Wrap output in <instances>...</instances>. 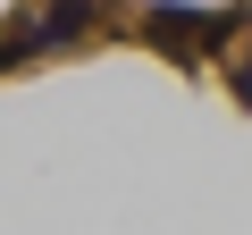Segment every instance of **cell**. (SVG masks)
Masks as SVG:
<instances>
[{
    "mask_svg": "<svg viewBox=\"0 0 252 235\" xmlns=\"http://www.w3.org/2000/svg\"><path fill=\"white\" fill-rule=\"evenodd\" d=\"M244 26H252V9H143V34H152V51H168V59H210V51H235L244 42Z\"/></svg>",
    "mask_w": 252,
    "mask_h": 235,
    "instance_id": "cell-1",
    "label": "cell"
},
{
    "mask_svg": "<svg viewBox=\"0 0 252 235\" xmlns=\"http://www.w3.org/2000/svg\"><path fill=\"white\" fill-rule=\"evenodd\" d=\"M227 84H235V101H252V59H244V67H227Z\"/></svg>",
    "mask_w": 252,
    "mask_h": 235,
    "instance_id": "cell-3",
    "label": "cell"
},
{
    "mask_svg": "<svg viewBox=\"0 0 252 235\" xmlns=\"http://www.w3.org/2000/svg\"><path fill=\"white\" fill-rule=\"evenodd\" d=\"M93 26H101V0H51V9L26 26V42H34V51H76Z\"/></svg>",
    "mask_w": 252,
    "mask_h": 235,
    "instance_id": "cell-2",
    "label": "cell"
}]
</instances>
